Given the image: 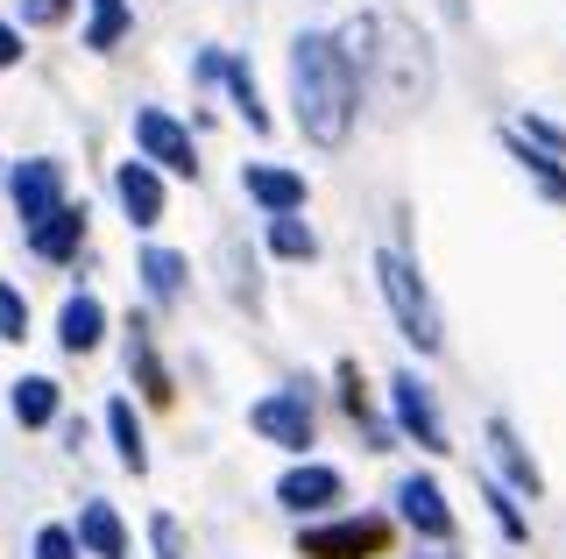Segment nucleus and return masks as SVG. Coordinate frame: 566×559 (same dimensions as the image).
<instances>
[{"label":"nucleus","mask_w":566,"mask_h":559,"mask_svg":"<svg viewBox=\"0 0 566 559\" xmlns=\"http://www.w3.org/2000/svg\"><path fill=\"white\" fill-rule=\"evenodd\" d=\"M354 93H361V85H354V64L333 36H297L291 43V107H297L305 143H318V149L347 143L354 107H361Z\"/></svg>","instance_id":"nucleus-1"},{"label":"nucleus","mask_w":566,"mask_h":559,"mask_svg":"<svg viewBox=\"0 0 566 559\" xmlns=\"http://www.w3.org/2000/svg\"><path fill=\"white\" fill-rule=\"evenodd\" d=\"M340 50L361 72V85H376L397 107H424V93H432V50H424V36L403 14H361V22H347Z\"/></svg>","instance_id":"nucleus-2"},{"label":"nucleus","mask_w":566,"mask_h":559,"mask_svg":"<svg viewBox=\"0 0 566 559\" xmlns=\"http://www.w3.org/2000/svg\"><path fill=\"white\" fill-rule=\"evenodd\" d=\"M376 276H382V298H389V312H397L403 340H411L418 355H439V347H447V326H439V305H432V291H424V276L397 249L376 255Z\"/></svg>","instance_id":"nucleus-3"},{"label":"nucleus","mask_w":566,"mask_h":559,"mask_svg":"<svg viewBox=\"0 0 566 559\" xmlns=\"http://www.w3.org/2000/svg\"><path fill=\"white\" fill-rule=\"evenodd\" d=\"M8 199H14V213H22V226H43V220L64 205V170L50 164V156L14 164V170H8Z\"/></svg>","instance_id":"nucleus-4"},{"label":"nucleus","mask_w":566,"mask_h":559,"mask_svg":"<svg viewBox=\"0 0 566 559\" xmlns=\"http://www.w3.org/2000/svg\"><path fill=\"white\" fill-rule=\"evenodd\" d=\"M389 404H397V425L411 432V440L424 446V453H447L453 440H447V425H439V404H432V390L411 376V369H397L389 376Z\"/></svg>","instance_id":"nucleus-5"},{"label":"nucleus","mask_w":566,"mask_h":559,"mask_svg":"<svg viewBox=\"0 0 566 559\" xmlns=\"http://www.w3.org/2000/svg\"><path fill=\"white\" fill-rule=\"evenodd\" d=\"M248 425H255L270 446L305 453V446H312V404H305V390H276V397H262V404L248 411Z\"/></svg>","instance_id":"nucleus-6"},{"label":"nucleus","mask_w":566,"mask_h":559,"mask_svg":"<svg viewBox=\"0 0 566 559\" xmlns=\"http://www.w3.org/2000/svg\"><path fill=\"white\" fill-rule=\"evenodd\" d=\"M135 149L164 170H199V149H191V128H177L164 107H142L135 114Z\"/></svg>","instance_id":"nucleus-7"},{"label":"nucleus","mask_w":566,"mask_h":559,"mask_svg":"<svg viewBox=\"0 0 566 559\" xmlns=\"http://www.w3.org/2000/svg\"><path fill=\"white\" fill-rule=\"evenodd\" d=\"M397 510H403V524H411V531H424V538H453L447 488H439L432 475H403V482H397Z\"/></svg>","instance_id":"nucleus-8"},{"label":"nucleus","mask_w":566,"mask_h":559,"mask_svg":"<svg viewBox=\"0 0 566 559\" xmlns=\"http://www.w3.org/2000/svg\"><path fill=\"white\" fill-rule=\"evenodd\" d=\"M376 546H382V517H347V524H326V531H305L312 559H361Z\"/></svg>","instance_id":"nucleus-9"},{"label":"nucleus","mask_w":566,"mask_h":559,"mask_svg":"<svg viewBox=\"0 0 566 559\" xmlns=\"http://www.w3.org/2000/svg\"><path fill=\"white\" fill-rule=\"evenodd\" d=\"M241 191H248V199H255L270 220L305 205V178H297V170H276V164H248V170H241Z\"/></svg>","instance_id":"nucleus-10"},{"label":"nucleus","mask_w":566,"mask_h":559,"mask_svg":"<svg viewBox=\"0 0 566 559\" xmlns=\"http://www.w3.org/2000/svg\"><path fill=\"white\" fill-rule=\"evenodd\" d=\"M114 191H120V205H128L135 226H156V220H164V184H156L149 164H120L114 170Z\"/></svg>","instance_id":"nucleus-11"},{"label":"nucleus","mask_w":566,"mask_h":559,"mask_svg":"<svg viewBox=\"0 0 566 559\" xmlns=\"http://www.w3.org/2000/svg\"><path fill=\"white\" fill-rule=\"evenodd\" d=\"M333 496H340V475H333V467H291V475L276 482V503H283V510H297V517L326 510Z\"/></svg>","instance_id":"nucleus-12"},{"label":"nucleus","mask_w":566,"mask_h":559,"mask_svg":"<svg viewBox=\"0 0 566 559\" xmlns=\"http://www.w3.org/2000/svg\"><path fill=\"white\" fill-rule=\"evenodd\" d=\"M78 241H85V205H57L43 226H29V249L43 255V262H64V255H78Z\"/></svg>","instance_id":"nucleus-13"},{"label":"nucleus","mask_w":566,"mask_h":559,"mask_svg":"<svg viewBox=\"0 0 566 559\" xmlns=\"http://www.w3.org/2000/svg\"><path fill=\"white\" fill-rule=\"evenodd\" d=\"M99 334H106V312H99V298H64V312H57V340H64V355H93L99 347Z\"/></svg>","instance_id":"nucleus-14"},{"label":"nucleus","mask_w":566,"mask_h":559,"mask_svg":"<svg viewBox=\"0 0 566 559\" xmlns=\"http://www.w3.org/2000/svg\"><path fill=\"white\" fill-rule=\"evenodd\" d=\"M489 453L503 461V475H510V488H517V496H545V475L531 467V453L517 446V432H510L503 418H489Z\"/></svg>","instance_id":"nucleus-15"},{"label":"nucleus","mask_w":566,"mask_h":559,"mask_svg":"<svg viewBox=\"0 0 566 559\" xmlns=\"http://www.w3.org/2000/svg\"><path fill=\"white\" fill-rule=\"evenodd\" d=\"M78 546L85 552H99V559H128V531H120V517H114V503H85L78 510Z\"/></svg>","instance_id":"nucleus-16"},{"label":"nucleus","mask_w":566,"mask_h":559,"mask_svg":"<svg viewBox=\"0 0 566 559\" xmlns=\"http://www.w3.org/2000/svg\"><path fill=\"white\" fill-rule=\"evenodd\" d=\"M106 432H114V453H120V467H149V446H142V418H135V404L128 397H114V404H106Z\"/></svg>","instance_id":"nucleus-17"},{"label":"nucleus","mask_w":566,"mask_h":559,"mask_svg":"<svg viewBox=\"0 0 566 559\" xmlns=\"http://www.w3.org/2000/svg\"><path fill=\"white\" fill-rule=\"evenodd\" d=\"M503 143H510V156H517V164L531 170V178H538V191H545V199H559V205H566V170L553 164V149H538V143H531V135H517V128H510Z\"/></svg>","instance_id":"nucleus-18"},{"label":"nucleus","mask_w":566,"mask_h":559,"mask_svg":"<svg viewBox=\"0 0 566 559\" xmlns=\"http://www.w3.org/2000/svg\"><path fill=\"white\" fill-rule=\"evenodd\" d=\"M14 418H22V425H50V418H57V382H50V376H22V382H14Z\"/></svg>","instance_id":"nucleus-19"},{"label":"nucleus","mask_w":566,"mask_h":559,"mask_svg":"<svg viewBox=\"0 0 566 559\" xmlns=\"http://www.w3.org/2000/svg\"><path fill=\"white\" fill-rule=\"evenodd\" d=\"M128 36V0H93V14H85V50H114Z\"/></svg>","instance_id":"nucleus-20"},{"label":"nucleus","mask_w":566,"mask_h":559,"mask_svg":"<svg viewBox=\"0 0 566 559\" xmlns=\"http://www.w3.org/2000/svg\"><path fill=\"white\" fill-rule=\"evenodd\" d=\"M270 249H276L283 262H312V255H318V234H312L297 213H276V220H270Z\"/></svg>","instance_id":"nucleus-21"},{"label":"nucleus","mask_w":566,"mask_h":559,"mask_svg":"<svg viewBox=\"0 0 566 559\" xmlns=\"http://www.w3.org/2000/svg\"><path fill=\"white\" fill-rule=\"evenodd\" d=\"M142 284H149L156 298H177V291H185V255H170V249H142Z\"/></svg>","instance_id":"nucleus-22"},{"label":"nucleus","mask_w":566,"mask_h":559,"mask_svg":"<svg viewBox=\"0 0 566 559\" xmlns=\"http://www.w3.org/2000/svg\"><path fill=\"white\" fill-rule=\"evenodd\" d=\"M128 369L142 376V390H149V397H170V376L156 369V347H149V334H142V319H135V334H128Z\"/></svg>","instance_id":"nucleus-23"},{"label":"nucleus","mask_w":566,"mask_h":559,"mask_svg":"<svg viewBox=\"0 0 566 559\" xmlns=\"http://www.w3.org/2000/svg\"><path fill=\"white\" fill-rule=\"evenodd\" d=\"M227 93H234V107H241V120H248V128H270V107H262V99H255V78H248V64H227Z\"/></svg>","instance_id":"nucleus-24"},{"label":"nucleus","mask_w":566,"mask_h":559,"mask_svg":"<svg viewBox=\"0 0 566 559\" xmlns=\"http://www.w3.org/2000/svg\"><path fill=\"white\" fill-rule=\"evenodd\" d=\"M22 334H29V305L14 284H0V340H22Z\"/></svg>","instance_id":"nucleus-25"},{"label":"nucleus","mask_w":566,"mask_h":559,"mask_svg":"<svg viewBox=\"0 0 566 559\" xmlns=\"http://www.w3.org/2000/svg\"><path fill=\"white\" fill-rule=\"evenodd\" d=\"M35 559H78V531H64V524H43V531H35Z\"/></svg>","instance_id":"nucleus-26"},{"label":"nucleus","mask_w":566,"mask_h":559,"mask_svg":"<svg viewBox=\"0 0 566 559\" xmlns=\"http://www.w3.org/2000/svg\"><path fill=\"white\" fill-rule=\"evenodd\" d=\"M489 510H495V524H503V538H510V546H524V517L510 510V496H503V488H489Z\"/></svg>","instance_id":"nucleus-27"},{"label":"nucleus","mask_w":566,"mask_h":559,"mask_svg":"<svg viewBox=\"0 0 566 559\" xmlns=\"http://www.w3.org/2000/svg\"><path fill=\"white\" fill-rule=\"evenodd\" d=\"M517 135H531L538 149H566V135L553 128V120H538V114H524V128H517Z\"/></svg>","instance_id":"nucleus-28"},{"label":"nucleus","mask_w":566,"mask_h":559,"mask_svg":"<svg viewBox=\"0 0 566 559\" xmlns=\"http://www.w3.org/2000/svg\"><path fill=\"white\" fill-rule=\"evenodd\" d=\"M149 531H156V552H164V559H185V546H177V517H156Z\"/></svg>","instance_id":"nucleus-29"},{"label":"nucleus","mask_w":566,"mask_h":559,"mask_svg":"<svg viewBox=\"0 0 566 559\" xmlns=\"http://www.w3.org/2000/svg\"><path fill=\"white\" fill-rule=\"evenodd\" d=\"M22 14H29V22H64L71 0H22Z\"/></svg>","instance_id":"nucleus-30"},{"label":"nucleus","mask_w":566,"mask_h":559,"mask_svg":"<svg viewBox=\"0 0 566 559\" xmlns=\"http://www.w3.org/2000/svg\"><path fill=\"white\" fill-rule=\"evenodd\" d=\"M0 64H22V36H14L8 22H0Z\"/></svg>","instance_id":"nucleus-31"}]
</instances>
